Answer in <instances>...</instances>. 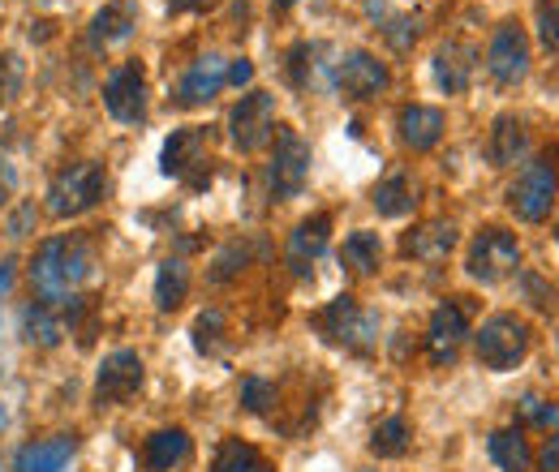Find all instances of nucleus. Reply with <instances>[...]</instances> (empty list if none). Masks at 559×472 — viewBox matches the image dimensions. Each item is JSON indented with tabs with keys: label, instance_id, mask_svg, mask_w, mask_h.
I'll list each match as a JSON object with an SVG mask.
<instances>
[{
	"label": "nucleus",
	"instance_id": "f257e3e1",
	"mask_svg": "<svg viewBox=\"0 0 559 472\" xmlns=\"http://www.w3.org/2000/svg\"><path fill=\"white\" fill-rule=\"evenodd\" d=\"M91 267H95V254H91L86 241H78V237H52V241H44L35 250L31 283L39 292V301L57 310V305H66V301L78 296V288L91 275Z\"/></svg>",
	"mask_w": 559,
	"mask_h": 472
},
{
	"label": "nucleus",
	"instance_id": "f03ea898",
	"mask_svg": "<svg viewBox=\"0 0 559 472\" xmlns=\"http://www.w3.org/2000/svg\"><path fill=\"white\" fill-rule=\"evenodd\" d=\"M104 190H108V177H104V168H99V164H91V159L70 164V168H61V172H57V181L48 185V210H52L57 219L86 215L91 206H99Z\"/></svg>",
	"mask_w": 559,
	"mask_h": 472
},
{
	"label": "nucleus",
	"instance_id": "7ed1b4c3",
	"mask_svg": "<svg viewBox=\"0 0 559 472\" xmlns=\"http://www.w3.org/2000/svg\"><path fill=\"white\" fill-rule=\"evenodd\" d=\"M556 194H559V172L556 164H551V155H543V159H534V164L521 168V177L508 190V203H512V210L525 223H543L551 215V206H556Z\"/></svg>",
	"mask_w": 559,
	"mask_h": 472
},
{
	"label": "nucleus",
	"instance_id": "20e7f679",
	"mask_svg": "<svg viewBox=\"0 0 559 472\" xmlns=\"http://www.w3.org/2000/svg\"><path fill=\"white\" fill-rule=\"evenodd\" d=\"M525 352H530V327L516 314H495V318L483 323V331H478V361L487 370H495V374L516 370L525 361Z\"/></svg>",
	"mask_w": 559,
	"mask_h": 472
},
{
	"label": "nucleus",
	"instance_id": "39448f33",
	"mask_svg": "<svg viewBox=\"0 0 559 472\" xmlns=\"http://www.w3.org/2000/svg\"><path fill=\"white\" fill-rule=\"evenodd\" d=\"M314 327L332 339V343H345L353 352H370L374 339H379V318L366 314L353 296H336L328 310H319L314 314Z\"/></svg>",
	"mask_w": 559,
	"mask_h": 472
},
{
	"label": "nucleus",
	"instance_id": "423d86ee",
	"mask_svg": "<svg viewBox=\"0 0 559 472\" xmlns=\"http://www.w3.org/2000/svg\"><path fill=\"white\" fill-rule=\"evenodd\" d=\"M164 172L186 181V185H207L211 181V134L190 125V130H177V134L164 142V155H159Z\"/></svg>",
	"mask_w": 559,
	"mask_h": 472
},
{
	"label": "nucleus",
	"instance_id": "0eeeda50",
	"mask_svg": "<svg viewBox=\"0 0 559 472\" xmlns=\"http://www.w3.org/2000/svg\"><path fill=\"white\" fill-rule=\"evenodd\" d=\"M228 134L237 142V150H246V155L263 150L276 134V95H267V90L241 95L233 117H228Z\"/></svg>",
	"mask_w": 559,
	"mask_h": 472
},
{
	"label": "nucleus",
	"instance_id": "6e6552de",
	"mask_svg": "<svg viewBox=\"0 0 559 472\" xmlns=\"http://www.w3.org/2000/svg\"><path fill=\"white\" fill-rule=\"evenodd\" d=\"M306 177H310V146H306V137L293 134V130H280L272 172H267L272 194L276 198H297L306 190Z\"/></svg>",
	"mask_w": 559,
	"mask_h": 472
},
{
	"label": "nucleus",
	"instance_id": "1a4fd4ad",
	"mask_svg": "<svg viewBox=\"0 0 559 472\" xmlns=\"http://www.w3.org/2000/svg\"><path fill=\"white\" fill-rule=\"evenodd\" d=\"M516 263H521V245H516V237L503 232V228H487V232H478L465 270H469L478 283H499Z\"/></svg>",
	"mask_w": 559,
	"mask_h": 472
},
{
	"label": "nucleus",
	"instance_id": "9d476101",
	"mask_svg": "<svg viewBox=\"0 0 559 472\" xmlns=\"http://www.w3.org/2000/svg\"><path fill=\"white\" fill-rule=\"evenodd\" d=\"M465 336H469V305H465V296H452V301H443V305L430 314V331H426V352H430V361H435V365L456 361Z\"/></svg>",
	"mask_w": 559,
	"mask_h": 472
},
{
	"label": "nucleus",
	"instance_id": "9b49d317",
	"mask_svg": "<svg viewBox=\"0 0 559 472\" xmlns=\"http://www.w3.org/2000/svg\"><path fill=\"white\" fill-rule=\"evenodd\" d=\"M142 387V356L130 348H117L104 356L95 374V400L99 404H130Z\"/></svg>",
	"mask_w": 559,
	"mask_h": 472
},
{
	"label": "nucleus",
	"instance_id": "f8f14e48",
	"mask_svg": "<svg viewBox=\"0 0 559 472\" xmlns=\"http://www.w3.org/2000/svg\"><path fill=\"white\" fill-rule=\"evenodd\" d=\"M487 69L499 86H516V82L530 73V39H525L521 26L508 22V26H499V31L490 35Z\"/></svg>",
	"mask_w": 559,
	"mask_h": 472
},
{
	"label": "nucleus",
	"instance_id": "ddd939ff",
	"mask_svg": "<svg viewBox=\"0 0 559 472\" xmlns=\"http://www.w3.org/2000/svg\"><path fill=\"white\" fill-rule=\"evenodd\" d=\"M104 104L121 125H139L146 117V73L142 65H117L104 82Z\"/></svg>",
	"mask_w": 559,
	"mask_h": 472
},
{
	"label": "nucleus",
	"instance_id": "4468645a",
	"mask_svg": "<svg viewBox=\"0 0 559 472\" xmlns=\"http://www.w3.org/2000/svg\"><path fill=\"white\" fill-rule=\"evenodd\" d=\"M224 82H228V61L219 52H203L194 65L186 69V77L177 86V104L181 108H199V104H207V99L219 95Z\"/></svg>",
	"mask_w": 559,
	"mask_h": 472
},
{
	"label": "nucleus",
	"instance_id": "2eb2a0df",
	"mask_svg": "<svg viewBox=\"0 0 559 472\" xmlns=\"http://www.w3.org/2000/svg\"><path fill=\"white\" fill-rule=\"evenodd\" d=\"M336 82L349 99H374L388 86V65L370 52H345L336 65Z\"/></svg>",
	"mask_w": 559,
	"mask_h": 472
},
{
	"label": "nucleus",
	"instance_id": "dca6fc26",
	"mask_svg": "<svg viewBox=\"0 0 559 472\" xmlns=\"http://www.w3.org/2000/svg\"><path fill=\"white\" fill-rule=\"evenodd\" d=\"M134 26H139V4H134V0H112V4H104V9L91 17L86 39H91L95 52H108V48L126 44V39L134 35Z\"/></svg>",
	"mask_w": 559,
	"mask_h": 472
},
{
	"label": "nucleus",
	"instance_id": "f3484780",
	"mask_svg": "<svg viewBox=\"0 0 559 472\" xmlns=\"http://www.w3.org/2000/svg\"><path fill=\"white\" fill-rule=\"evenodd\" d=\"M328 241H332V215H310V219H301L297 228H293V237H288V267L297 270V275H306V270L319 263V254L328 250Z\"/></svg>",
	"mask_w": 559,
	"mask_h": 472
},
{
	"label": "nucleus",
	"instance_id": "a211bd4d",
	"mask_svg": "<svg viewBox=\"0 0 559 472\" xmlns=\"http://www.w3.org/2000/svg\"><path fill=\"white\" fill-rule=\"evenodd\" d=\"M78 451V438L73 434H52V438H39V443H26L13 460V472H66V464Z\"/></svg>",
	"mask_w": 559,
	"mask_h": 472
},
{
	"label": "nucleus",
	"instance_id": "6ab92c4d",
	"mask_svg": "<svg viewBox=\"0 0 559 472\" xmlns=\"http://www.w3.org/2000/svg\"><path fill=\"white\" fill-rule=\"evenodd\" d=\"M474 65H478V52L469 48V44H443L439 52H435V82L448 90V95H461V90H469V82H474Z\"/></svg>",
	"mask_w": 559,
	"mask_h": 472
},
{
	"label": "nucleus",
	"instance_id": "aec40b11",
	"mask_svg": "<svg viewBox=\"0 0 559 472\" xmlns=\"http://www.w3.org/2000/svg\"><path fill=\"white\" fill-rule=\"evenodd\" d=\"M452 245H456V223L435 219V223H421V228L409 232L405 254H409V258H418V263H439V258H448V254H452Z\"/></svg>",
	"mask_w": 559,
	"mask_h": 472
},
{
	"label": "nucleus",
	"instance_id": "412c9836",
	"mask_svg": "<svg viewBox=\"0 0 559 472\" xmlns=\"http://www.w3.org/2000/svg\"><path fill=\"white\" fill-rule=\"evenodd\" d=\"M186 456H190L186 429H159V434H151V438L142 443V460H146L151 472H173Z\"/></svg>",
	"mask_w": 559,
	"mask_h": 472
},
{
	"label": "nucleus",
	"instance_id": "4be33fe9",
	"mask_svg": "<svg viewBox=\"0 0 559 472\" xmlns=\"http://www.w3.org/2000/svg\"><path fill=\"white\" fill-rule=\"evenodd\" d=\"M401 137H405L414 150L439 146V137H443V112H439V108H426V104L405 108V112H401Z\"/></svg>",
	"mask_w": 559,
	"mask_h": 472
},
{
	"label": "nucleus",
	"instance_id": "5701e85b",
	"mask_svg": "<svg viewBox=\"0 0 559 472\" xmlns=\"http://www.w3.org/2000/svg\"><path fill=\"white\" fill-rule=\"evenodd\" d=\"M61 336H66V327H61V318H57L52 305L31 301V305L22 310V339H26V343H35V348H57Z\"/></svg>",
	"mask_w": 559,
	"mask_h": 472
},
{
	"label": "nucleus",
	"instance_id": "b1692460",
	"mask_svg": "<svg viewBox=\"0 0 559 472\" xmlns=\"http://www.w3.org/2000/svg\"><path fill=\"white\" fill-rule=\"evenodd\" d=\"M186 292H190V267L181 258H164L155 270V305L164 314H173L186 301Z\"/></svg>",
	"mask_w": 559,
	"mask_h": 472
},
{
	"label": "nucleus",
	"instance_id": "393cba45",
	"mask_svg": "<svg viewBox=\"0 0 559 472\" xmlns=\"http://www.w3.org/2000/svg\"><path fill=\"white\" fill-rule=\"evenodd\" d=\"M521 150H525V130H521V121H516V117H499L495 130H490L487 159L495 168H512Z\"/></svg>",
	"mask_w": 559,
	"mask_h": 472
},
{
	"label": "nucleus",
	"instance_id": "a878e982",
	"mask_svg": "<svg viewBox=\"0 0 559 472\" xmlns=\"http://www.w3.org/2000/svg\"><path fill=\"white\" fill-rule=\"evenodd\" d=\"M211 472H272V464H267V456L259 447H250L241 438H224L219 451H215Z\"/></svg>",
	"mask_w": 559,
	"mask_h": 472
},
{
	"label": "nucleus",
	"instance_id": "bb28decb",
	"mask_svg": "<svg viewBox=\"0 0 559 472\" xmlns=\"http://www.w3.org/2000/svg\"><path fill=\"white\" fill-rule=\"evenodd\" d=\"M490 460L503 472H530V464H534L530 443L521 438V429H495L490 434Z\"/></svg>",
	"mask_w": 559,
	"mask_h": 472
},
{
	"label": "nucleus",
	"instance_id": "cd10ccee",
	"mask_svg": "<svg viewBox=\"0 0 559 472\" xmlns=\"http://www.w3.org/2000/svg\"><path fill=\"white\" fill-rule=\"evenodd\" d=\"M370 451H374L379 460H396V456H405V451H409V425H405V416H388V421L374 429Z\"/></svg>",
	"mask_w": 559,
	"mask_h": 472
},
{
	"label": "nucleus",
	"instance_id": "c85d7f7f",
	"mask_svg": "<svg viewBox=\"0 0 559 472\" xmlns=\"http://www.w3.org/2000/svg\"><path fill=\"white\" fill-rule=\"evenodd\" d=\"M374 210H379V215H388V219L409 215V210H414V190H409V181H405V177L383 181V185L374 190Z\"/></svg>",
	"mask_w": 559,
	"mask_h": 472
},
{
	"label": "nucleus",
	"instance_id": "c756f323",
	"mask_svg": "<svg viewBox=\"0 0 559 472\" xmlns=\"http://www.w3.org/2000/svg\"><path fill=\"white\" fill-rule=\"evenodd\" d=\"M379 254H383V245H379L374 232H353L345 241V267L357 270V275H370L379 267Z\"/></svg>",
	"mask_w": 559,
	"mask_h": 472
},
{
	"label": "nucleus",
	"instance_id": "7c9ffc66",
	"mask_svg": "<svg viewBox=\"0 0 559 472\" xmlns=\"http://www.w3.org/2000/svg\"><path fill=\"white\" fill-rule=\"evenodd\" d=\"M241 404L250 408V412H267V408L276 404V387L267 378H246L241 383Z\"/></svg>",
	"mask_w": 559,
	"mask_h": 472
},
{
	"label": "nucleus",
	"instance_id": "2f4dec72",
	"mask_svg": "<svg viewBox=\"0 0 559 472\" xmlns=\"http://www.w3.org/2000/svg\"><path fill=\"white\" fill-rule=\"evenodd\" d=\"M538 39L547 52H559V0L538 9Z\"/></svg>",
	"mask_w": 559,
	"mask_h": 472
},
{
	"label": "nucleus",
	"instance_id": "473e14b6",
	"mask_svg": "<svg viewBox=\"0 0 559 472\" xmlns=\"http://www.w3.org/2000/svg\"><path fill=\"white\" fill-rule=\"evenodd\" d=\"M516 408H521V416H525V421H534V425H543V429L559 425V408L556 404H543L538 396H525V400H521Z\"/></svg>",
	"mask_w": 559,
	"mask_h": 472
},
{
	"label": "nucleus",
	"instance_id": "72a5a7b5",
	"mask_svg": "<svg viewBox=\"0 0 559 472\" xmlns=\"http://www.w3.org/2000/svg\"><path fill=\"white\" fill-rule=\"evenodd\" d=\"M17 86H22V65H17L13 52H4V57H0V99H13Z\"/></svg>",
	"mask_w": 559,
	"mask_h": 472
},
{
	"label": "nucleus",
	"instance_id": "f704fd0d",
	"mask_svg": "<svg viewBox=\"0 0 559 472\" xmlns=\"http://www.w3.org/2000/svg\"><path fill=\"white\" fill-rule=\"evenodd\" d=\"M219 323H224V318H219L215 310H207V314H203V318L194 323V343H199L203 352H207L211 343H215V336H219Z\"/></svg>",
	"mask_w": 559,
	"mask_h": 472
},
{
	"label": "nucleus",
	"instance_id": "c9c22d12",
	"mask_svg": "<svg viewBox=\"0 0 559 472\" xmlns=\"http://www.w3.org/2000/svg\"><path fill=\"white\" fill-rule=\"evenodd\" d=\"M383 35H388L396 48H409V44L418 39V26H414V22H405V17H396V22H388V26H383Z\"/></svg>",
	"mask_w": 559,
	"mask_h": 472
},
{
	"label": "nucleus",
	"instance_id": "e433bc0d",
	"mask_svg": "<svg viewBox=\"0 0 559 472\" xmlns=\"http://www.w3.org/2000/svg\"><path fill=\"white\" fill-rule=\"evenodd\" d=\"M538 472H559V434L547 438V447H543V456H538Z\"/></svg>",
	"mask_w": 559,
	"mask_h": 472
},
{
	"label": "nucleus",
	"instance_id": "4c0bfd02",
	"mask_svg": "<svg viewBox=\"0 0 559 472\" xmlns=\"http://www.w3.org/2000/svg\"><path fill=\"white\" fill-rule=\"evenodd\" d=\"M228 82H233V86H246V82H254V65H250L246 57H241V61H233V65H228Z\"/></svg>",
	"mask_w": 559,
	"mask_h": 472
},
{
	"label": "nucleus",
	"instance_id": "58836bf2",
	"mask_svg": "<svg viewBox=\"0 0 559 472\" xmlns=\"http://www.w3.org/2000/svg\"><path fill=\"white\" fill-rule=\"evenodd\" d=\"M199 4H207V0H168L173 13H190V9H199Z\"/></svg>",
	"mask_w": 559,
	"mask_h": 472
},
{
	"label": "nucleus",
	"instance_id": "ea45409f",
	"mask_svg": "<svg viewBox=\"0 0 559 472\" xmlns=\"http://www.w3.org/2000/svg\"><path fill=\"white\" fill-rule=\"evenodd\" d=\"M13 190V172L4 168V159H0V203H4V194Z\"/></svg>",
	"mask_w": 559,
	"mask_h": 472
},
{
	"label": "nucleus",
	"instance_id": "a19ab883",
	"mask_svg": "<svg viewBox=\"0 0 559 472\" xmlns=\"http://www.w3.org/2000/svg\"><path fill=\"white\" fill-rule=\"evenodd\" d=\"M276 4H280V9H288V4H297V0H276Z\"/></svg>",
	"mask_w": 559,
	"mask_h": 472
},
{
	"label": "nucleus",
	"instance_id": "79ce46f5",
	"mask_svg": "<svg viewBox=\"0 0 559 472\" xmlns=\"http://www.w3.org/2000/svg\"><path fill=\"white\" fill-rule=\"evenodd\" d=\"M0 429H4V404H0Z\"/></svg>",
	"mask_w": 559,
	"mask_h": 472
}]
</instances>
